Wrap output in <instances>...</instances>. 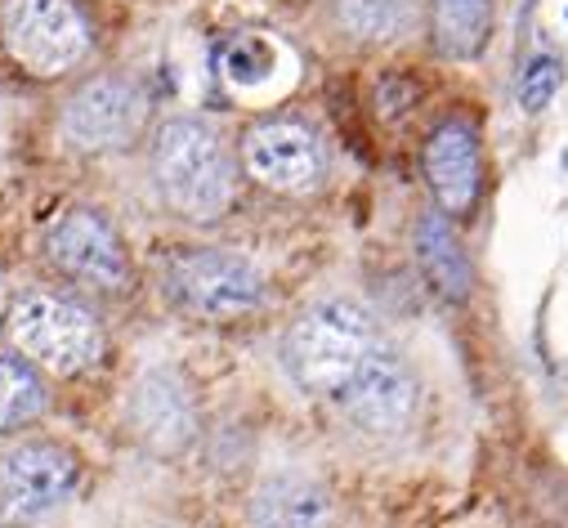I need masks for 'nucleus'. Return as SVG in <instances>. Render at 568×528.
I'll use <instances>...</instances> for the list:
<instances>
[{"instance_id":"19","label":"nucleus","mask_w":568,"mask_h":528,"mask_svg":"<svg viewBox=\"0 0 568 528\" xmlns=\"http://www.w3.org/2000/svg\"><path fill=\"white\" fill-rule=\"evenodd\" d=\"M559 81H564V68H559V59H550V54H537V59L528 63V72H524V85H519V99H524V108H528V112H541V108L555 99Z\"/></svg>"},{"instance_id":"1","label":"nucleus","mask_w":568,"mask_h":528,"mask_svg":"<svg viewBox=\"0 0 568 528\" xmlns=\"http://www.w3.org/2000/svg\"><path fill=\"white\" fill-rule=\"evenodd\" d=\"M376 349L381 341L367 309H358L354 301H323L292 323L287 341H282V363L301 389L318 394V399H341Z\"/></svg>"},{"instance_id":"3","label":"nucleus","mask_w":568,"mask_h":528,"mask_svg":"<svg viewBox=\"0 0 568 528\" xmlns=\"http://www.w3.org/2000/svg\"><path fill=\"white\" fill-rule=\"evenodd\" d=\"M6 332L23 358H32L37 367L59 372V376H77V372L94 367L108 345L99 318L85 305L68 301V296H50V292L14 301L6 314Z\"/></svg>"},{"instance_id":"12","label":"nucleus","mask_w":568,"mask_h":528,"mask_svg":"<svg viewBox=\"0 0 568 528\" xmlns=\"http://www.w3.org/2000/svg\"><path fill=\"white\" fill-rule=\"evenodd\" d=\"M425 180H430L435 202L448 215H462L479 197V144L470 135V125L448 121L439 125L430 144H425Z\"/></svg>"},{"instance_id":"9","label":"nucleus","mask_w":568,"mask_h":528,"mask_svg":"<svg viewBox=\"0 0 568 528\" xmlns=\"http://www.w3.org/2000/svg\"><path fill=\"white\" fill-rule=\"evenodd\" d=\"M242 166L273 193H310L323 180V149L301 121H260L242 140Z\"/></svg>"},{"instance_id":"16","label":"nucleus","mask_w":568,"mask_h":528,"mask_svg":"<svg viewBox=\"0 0 568 528\" xmlns=\"http://www.w3.org/2000/svg\"><path fill=\"white\" fill-rule=\"evenodd\" d=\"M493 28V0H435V41L453 59L484 50Z\"/></svg>"},{"instance_id":"5","label":"nucleus","mask_w":568,"mask_h":528,"mask_svg":"<svg viewBox=\"0 0 568 528\" xmlns=\"http://www.w3.org/2000/svg\"><path fill=\"white\" fill-rule=\"evenodd\" d=\"M0 41L32 77H59L81 63L90 28L72 0H0Z\"/></svg>"},{"instance_id":"13","label":"nucleus","mask_w":568,"mask_h":528,"mask_svg":"<svg viewBox=\"0 0 568 528\" xmlns=\"http://www.w3.org/2000/svg\"><path fill=\"white\" fill-rule=\"evenodd\" d=\"M251 528H332V497L305 475H273L251 497Z\"/></svg>"},{"instance_id":"17","label":"nucleus","mask_w":568,"mask_h":528,"mask_svg":"<svg viewBox=\"0 0 568 528\" xmlns=\"http://www.w3.org/2000/svg\"><path fill=\"white\" fill-rule=\"evenodd\" d=\"M341 28L358 41H403L416 28V0H341Z\"/></svg>"},{"instance_id":"18","label":"nucleus","mask_w":568,"mask_h":528,"mask_svg":"<svg viewBox=\"0 0 568 528\" xmlns=\"http://www.w3.org/2000/svg\"><path fill=\"white\" fill-rule=\"evenodd\" d=\"M215 63H220L224 81H233V85H260V81L273 77V68H277V50H273L268 37H260V32H242V37H229V41L215 50Z\"/></svg>"},{"instance_id":"10","label":"nucleus","mask_w":568,"mask_h":528,"mask_svg":"<svg viewBox=\"0 0 568 528\" xmlns=\"http://www.w3.org/2000/svg\"><path fill=\"white\" fill-rule=\"evenodd\" d=\"M125 417H130L134 439L144 448H153V453H162V457H175L197 439V399H193V389L166 367H153V372H144L134 380Z\"/></svg>"},{"instance_id":"14","label":"nucleus","mask_w":568,"mask_h":528,"mask_svg":"<svg viewBox=\"0 0 568 528\" xmlns=\"http://www.w3.org/2000/svg\"><path fill=\"white\" fill-rule=\"evenodd\" d=\"M416 255H420V270L425 278H430L448 301H466L470 287H475V270H470V260L457 242V233L448 229L444 215H420L416 224Z\"/></svg>"},{"instance_id":"20","label":"nucleus","mask_w":568,"mask_h":528,"mask_svg":"<svg viewBox=\"0 0 568 528\" xmlns=\"http://www.w3.org/2000/svg\"><path fill=\"white\" fill-rule=\"evenodd\" d=\"M564 166H568V153H564Z\"/></svg>"},{"instance_id":"8","label":"nucleus","mask_w":568,"mask_h":528,"mask_svg":"<svg viewBox=\"0 0 568 528\" xmlns=\"http://www.w3.org/2000/svg\"><path fill=\"white\" fill-rule=\"evenodd\" d=\"M45 255L54 270L99 292H125L130 283V260L116 229L90 206H72L45 229Z\"/></svg>"},{"instance_id":"15","label":"nucleus","mask_w":568,"mask_h":528,"mask_svg":"<svg viewBox=\"0 0 568 528\" xmlns=\"http://www.w3.org/2000/svg\"><path fill=\"white\" fill-rule=\"evenodd\" d=\"M50 408L45 376L23 354H0V435L28 430Z\"/></svg>"},{"instance_id":"2","label":"nucleus","mask_w":568,"mask_h":528,"mask_svg":"<svg viewBox=\"0 0 568 528\" xmlns=\"http://www.w3.org/2000/svg\"><path fill=\"white\" fill-rule=\"evenodd\" d=\"M153 180L184 220H220L233 202L237 171L224 140L202 121H166L153 140Z\"/></svg>"},{"instance_id":"6","label":"nucleus","mask_w":568,"mask_h":528,"mask_svg":"<svg viewBox=\"0 0 568 528\" xmlns=\"http://www.w3.org/2000/svg\"><path fill=\"white\" fill-rule=\"evenodd\" d=\"M81 461L63 444H19L0 457V515L10 524L50 519L77 488Z\"/></svg>"},{"instance_id":"11","label":"nucleus","mask_w":568,"mask_h":528,"mask_svg":"<svg viewBox=\"0 0 568 528\" xmlns=\"http://www.w3.org/2000/svg\"><path fill=\"white\" fill-rule=\"evenodd\" d=\"M341 408L349 413L354 426H363L372 435H394L416 413V376L407 372V363L398 354H389L381 345L358 367V376L349 380V389L341 394Z\"/></svg>"},{"instance_id":"7","label":"nucleus","mask_w":568,"mask_h":528,"mask_svg":"<svg viewBox=\"0 0 568 528\" xmlns=\"http://www.w3.org/2000/svg\"><path fill=\"white\" fill-rule=\"evenodd\" d=\"M149 99L125 77H94L63 103V135L85 153L130 149L144 130Z\"/></svg>"},{"instance_id":"4","label":"nucleus","mask_w":568,"mask_h":528,"mask_svg":"<svg viewBox=\"0 0 568 528\" xmlns=\"http://www.w3.org/2000/svg\"><path fill=\"white\" fill-rule=\"evenodd\" d=\"M162 283L171 301L197 318H242L264 301V274L246 255L220 246L171 255Z\"/></svg>"}]
</instances>
